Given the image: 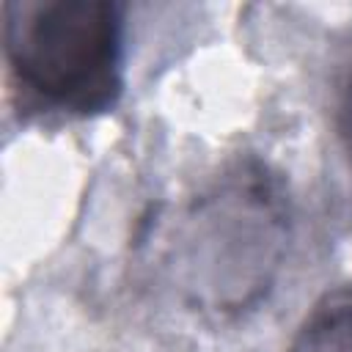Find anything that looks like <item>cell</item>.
Masks as SVG:
<instances>
[{"instance_id":"cell-1","label":"cell","mask_w":352,"mask_h":352,"mask_svg":"<svg viewBox=\"0 0 352 352\" xmlns=\"http://www.w3.org/2000/svg\"><path fill=\"white\" fill-rule=\"evenodd\" d=\"M3 50L14 80L41 104L96 116L124 91V8L110 0H8Z\"/></svg>"},{"instance_id":"cell-2","label":"cell","mask_w":352,"mask_h":352,"mask_svg":"<svg viewBox=\"0 0 352 352\" xmlns=\"http://www.w3.org/2000/svg\"><path fill=\"white\" fill-rule=\"evenodd\" d=\"M182 242L184 289L214 311L245 308L272 280L286 242L275 184L245 168L192 206Z\"/></svg>"},{"instance_id":"cell-3","label":"cell","mask_w":352,"mask_h":352,"mask_svg":"<svg viewBox=\"0 0 352 352\" xmlns=\"http://www.w3.org/2000/svg\"><path fill=\"white\" fill-rule=\"evenodd\" d=\"M289 352H352V283L324 292L311 305Z\"/></svg>"},{"instance_id":"cell-4","label":"cell","mask_w":352,"mask_h":352,"mask_svg":"<svg viewBox=\"0 0 352 352\" xmlns=\"http://www.w3.org/2000/svg\"><path fill=\"white\" fill-rule=\"evenodd\" d=\"M338 132H341V143L352 160V72H349V80L344 85L341 104H338Z\"/></svg>"}]
</instances>
